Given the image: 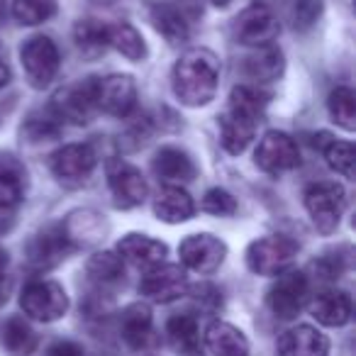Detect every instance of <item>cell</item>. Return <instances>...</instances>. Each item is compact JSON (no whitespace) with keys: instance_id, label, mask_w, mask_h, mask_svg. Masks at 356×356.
I'll use <instances>...</instances> for the list:
<instances>
[{"instance_id":"cell-1","label":"cell","mask_w":356,"mask_h":356,"mask_svg":"<svg viewBox=\"0 0 356 356\" xmlns=\"http://www.w3.org/2000/svg\"><path fill=\"white\" fill-rule=\"evenodd\" d=\"M268 95L254 86H237L229 95V108L220 118V142L227 154H242L252 144L261 122Z\"/></svg>"},{"instance_id":"cell-2","label":"cell","mask_w":356,"mask_h":356,"mask_svg":"<svg viewBox=\"0 0 356 356\" xmlns=\"http://www.w3.org/2000/svg\"><path fill=\"white\" fill-rule=\"evenodd\" d=\"M173 93L188 108H203L218 93L220 61L208 49H191L176 61L171 74Z\"/></svg>"},{"instance_id":"cell-3","label":"cell","mask_w":356,"mask_h":356,"mask_svg":"<svg viewBox=\"0 0 356 356\" xmlns=\"http://www.w3.org/2000/svg\"><path fill=\"white\" fill-rule=\"evenodd\" d=\"M298 257V244L281 234L261 237L249 244L247 249V266L257 276H281L291 268Z\"/></svg>"},{"instance_id":"cell-4","label":"cell","mask_w":356,"mask_h":356,"mask_svg":"<svg viewBox=\"0 0 356 356\" xmlns=\"http://www.w3.org/2000/svg\"><path fill=\"white\" fill-rule=\"evenodd\" d=\"M20 307L30 320L54 322L69 310V296L56 281H32L22 288Z\"/></svg>"},{"instance_id":"cell-5","label":"cell","mask_w":356,"mask_h":356,"mask_svg":"<svg viewBox=\"0 0 356 356\" xmlns=\"http://www.w3.org/2000/svg\"><path fill=\"white\" fill-rule=\"evenodd\" d=\"M346 208L344 188L337 184H315L305 191V210L320 234L337 232Z\"/></svg>"},{"instance_id":"cell-6","label":"cell","mask_w":356,"mask_h":356,"mask_svg":"<svg viewBox=\"0 0 356 356\" xmlns=\"http://www.w3.org/2000/svg\"><path fill=\"white\" fill-rule=\"evenodd\" d=\"M20 61H22V69H25L27 81H30L32 88H47V86L56 79L59 66H61L59 49H56L54 42L44 35L32 37V40H27L25 44H22Z\"/></svg>"},{"instance_id":"cell-7","label":"cell","mask_w":356,"mask_h":356,"mask_svg":"<svg viewBox=\"0 0 356 356\" xmlns=\"http://www.w3.org/2000/svg\"><path fill=\"white\" fill-rule=\"evenodd\" d=\"M307 276L302 271H283L273 288L268 291V310L278 320H296L307 305Z\"/></svg>"},{"instance_id":"cell-8","label":"cell","mask_w":356,"mask_h":356,"mask_svg":"<svg viewBox=\"0 0 356 356\" xmlns=\"http://www.w3.org/2000/svg\"><path fill=\"white\" fill-rule=\"evenodd\" d=\"M71 252H74V242H71V234L66 232V227L51 225L32 237L30 247H27V261L37 271H47V268H54L56 264L64 261Z\"/></svg>"},{"instance_id":"cell-9","label":"cell","mask_w":356,"mask_h":356,"mask_svg":"<svg viewBox=\"0 0 356 356\" xmlns=\"http://www.w3.org/2000/svg\"><path fill=\"white\" fill-rule=\"evenodd\" d=\"M254 161L264 173L281 176L300 163V149L286 132H266L259 142Z\"/></svg>"},{"instance_id":"cell-10","label":"cell","mask_w":356,"mask_h":356,"mask_svg":"<svg viewBox=\"0 0 356 356\" xmlns=\"http://www.w3.org/2000/svg\"><path fill=\"white\" fill-rule=\"evenodd\" d=\"M278 32L281 25L264 3H252L249 8H244L234 22V35L247 47H271Z\"/></svg>"},{"instance_id":"cell-11","label":"cell","mask_w":356,"mask_h":356,"mask_svg":"<svg viewBox=\"0 0 356 356\" xmlns=\"http://www.w3.org/2000/svg\"><path fill=\"white\" fill-rule=\"evenodd\" d=\"M181 261L186 268L195 273H213L222 266L225 257H227V247L222 239L213 237V234H191L188 239L181 242L178 247Z\"/></svg>"},{"instance_id":"cell-12","label":"cell","mask_w":356,"mask_h":356,"mask_svg":"<svg viewBox=\"0 0 356 356\" xmlns=\"http://www.w3.org/2000/svg\"><path fill=\"white\" fill-rule=\"evenodd\" d=\"M95 105L105 115L113 118H127L137 105V86L132 76L115 74L108 79H98L95 86Z\"/></svg>"},{"instance_id":"cell-13","label":"cell","mask_w":356,"mask_h":356,"mask_svg":"<svg viewBox=\"0 0 356 356\" xmlns=\"http://www.w3.org/2000/svg\"><path fill=\"white\" fill-rule=\"evenodd\" d=\"M95 86L98 79H86L79 83H71L56 95L54 110L61 120H71L74 124H86L98 113L95 105Z\"/></svg>"},{"instance_id":"cell-14","label":"cell","mask_w":356,"mask_h":356,"mask_svg":"<svg viewBox=\"0 0 356 356\" xmlns=\"http://www.w3.org/2000/svg\"><path fill=\"white\" fill-rule=\"evenodd\" d=\"M188 291V278L181 266H171V264H159V266L149 268V273L139 283V293L154 302H173Z\"/></svg>"},{"instance_id":"cell-15","label":"cell","mask_w":356,"mask_h":356,"mask_svg":"<svg viewBox=\"0 0 356 356\" xmlns=\"http://www.w3.org/2000/svg\"><path fill=\"white\" fill-rule=\"evenodd\" d=\"M108 178L113 198L120 208H137V205L144 203V198H147V181H144L142 171L134 168L132 163H113Z\"/></svg>"},{"instance_id":"cell-16","label":"cell","mask_w":356,"mask_h":356,"mask_svg":"<svg viewBox=\"0 0 356 356\" xmlns=\"http://www.w3.org/2000/svg\"><path fill=\"white\" fill-rule=\"evenodd\" d=\"M98 156L90 144H66L51 156V171L61 181H83L93 173Z\"/></svg>"},{"instance_id":"cell-17","label":"cell","mask_w":356,"mask_h":356,"mask_svg":"<svg viewBox=\"0 0 356 356\" xmlns=\"http://www.w3.org/2000/svg\"><path fill=\"white\" fill-rule=\"evenodd\" d=\"M278 356H330V339L310 325H298L278 339Z\"/></svg>"},{"instance_id":"cell-18","label":"cell","mask_w":356,"mask_h":356,"mask_svg":"<svg viewBox=\"0 0 356 356\" xmlns=\"http://www.w3.org/2000/svg\"><path fill=\"white\" fill-rule=\"evenodd\" d=\"M166 254H168L166 244L159 242V239L147 237V234H127V237H122L118 242V257L139 268L159 266Z\"/></svg>"},{"instance_id":"cell-19","label":"cell","mask_w":356,"mask_h":356,"mask_svg":"<svg viewBox=\"0 0 356 356\" xmlns=\"http://www.w3.org/2000/svg\"><path fill=\"white\" fill-rule=\"evenodd\" d=\"M156 32L168 42V44H181L191 37V20L186 17L184 8H178L171 0H161L154 3L149 10Z\"/></svg>"},{"instance_id":"cell-20","label":"cell","mask_w":356,"mask_h":356,"mask_svg":"<svg viewBox=\"0 0 356 356\" xmlns=\"http://www.w3.org/2000/svg\"><path fill=\"white\" fill-rule=\"evenodd\" d=\"M310 312L325 327H344L351 320V298L344 291H322L312 298Z\"/></svg>"},{"instance_id":"cell-21","label":"cell","mask_w":356,"mask_h":356,"mask_svg":"<svg viewBox=\"0 0 356 356\" xmlns=\"http://www.w3.org/2000/svg\"><path fill=\"white\" fill-rule=\"evenodd\" d=\"M152 327H154V317L149 305L144 302H132L122 310L120 317V334L127 341L132 349H144L152 339Z\"/></svg>"},{"instance_id":"cell-22","label":"cell","mask_w":356,"mask_h":356,"mask_svg":"<svg viewBox=\"0 0 356 356\" xmlns=\"http://www.w3.org/2000/svg\"><path fill=\"white\" fill-rule=\"evenodd\" d=\"M154 173L163 184H188L195 176V163L186 152L176 147H163L154 156Z\"/></svg>"},{"instance_id":"cell-23","label":"cell","mask_w":356,"mask_h":356,"mask_svg":"<svg viewBox=\"0 0 356 356\" xmlns=\"http://www.w3.org/2000/svg\"><path fill=\"white\" fill-rule=\"evenodd\" d=\"M205 346L213 356H249V339L229 322H213L205 332Z\"/></svg>"},{"instance_id":"cell-24","label":"cell","mask_w":356,"mask_h":356,"mask_svg":"<svg viewBox=\"0 0 356 356\" xmlns=\"http://www.w3.org/2000/svg\"><path fill=\"white\" fill-rule=\"evenodd\" d=\"M195 213V203L186 191H181L178 186H166V188L159 191L156 200H154V215H156L161 222L178 225L191 220Z\"/></svg>"},{"instance_id":"cell-25","label":"cell","mask_w":356,"mask_h":356,"mask_svg":"<svg viewBox=\"0 0 356 356\" xmlns=\"http://www.w3.org/2000/svg\"><path fill=\"white\" fill-rule=\"evenodd\" d=\"M166 339L171 349L181 356L200 354V330L193 315H173L166 322Z\"/></svg>"},{"instance_id":"cell-26","label":"cell","mask_w":356,"mask_h":356,"mask_svg":"<svg viewBox=\"0 0 356 356\" xmlns=\"http://www.w3.org/2000/svg\"><path fill=\"white\" fill-rule=\"evenodd\" d=\"M0 344L13 356H27L35 351L37 334L25 317H8L0 322Z\"/></svg>"},{"instance_id":"cell-27","label":"cell","mask_w":356,"mask_h":356,"mask_svg":"<svg viewBox=\"0 0 356 356\" xmlns=\"http://www.w3.org/2000/svg\"><path fill=\"white\" fill-rule=\"evenodd\" d=\"M108 47L118 49L120 54L129 61H142L144 56H147V44H144L142 35H139L137 27H132L129 22L108 25Z\"/></svg>"},{"instance_id":"cell-28","label":"cell","mask_w":356,"mask_h":356,"mask_svg":"<svg viewBox=\"0 0 356 356\" xmlns=\"http://www.w3.org/2000/svg\"><path fill=\"white\" fill-rule=\"evenodd\" d=\"M244 71L252 81H276L283 74V54L273 47H259L257 54L247 56Z\"/></svg>"},{"instance_id":"cell-29","label":"cell","mask_w":356,"mask_h":356,"mask_svg":"<svg viewBox=\"0 0 356 356\" xmlns=\"http://www.w3.org/2000/svg\"><path fill=\"white\" fill-rule=\"evenodd\" d=\"M327 110H330V118L346 132L356 129V93L351 88L341 86V88L332 90L330 100H327Z\"/></svg>"},{"instance_id":"cell-30","label":"cell","mask_w":356,"mask_h":356,"mask_svg":"<svg viewBox=\"0 0 356 356\" xmlns=\"http://www.w3.org/2000/svg\"><path fill=\"white\" fill-rule=\"evenodd\" d=\"M56 13V0H13V17L20 25L35 27L51 20Z\"/></svg>"},{"instance_id":"cell-31","label":"cell","mask_w":356,"mask_h":356,"mask_svg":"<svg viewBox=\"0 0 356 356\" xmlns=\"http://www.w3.org/2000/svg\"><path fill=\"white\" fill-rule=\"evenodd\" d=\"M25 198V181L15 163L0 161V210L15 208Z\"/></svg>"},{"instance_id":"cell-32","label":"cell","mask_w":356,"mask_h":356,"mask_svg":"<svg viewBox=\"0 0 356 356\" xmlns=\"http://www.w3.org/2000/svg\"><path fill=\"white\" fill-rule=\"evenodd\" d=\"M322 154H325L330 168H334L339 176L354 181V163H356V149L351 142H337V139H330V142H322Z\"/></svg>"},{"instance_id":"cell-33","label":"cell","mask_w":356,"mask_h":356,"mask_svg":"<svg viewBox=\"0 0 356 356\" xmlns=\"http://www.w3.org/2000/svg\"><path fill=\"white\" fill-rule=\"evenodd\" d=\"M76 44L81 47V51L86 54H100L108 47V25L98 20H81L74 30Z\"/></svg>"},{"instance_id":"cell-34","label":"cell","mask_w":356,"mask_h":356,"mask_svg":"<svg viewBox=\"0 0 356 356\" xmlns=\"http://www.w3.org/2000/svg\"><path fill=\"white\" fill-rule=\"evenodd\" d=\"M124 273L122 259L118 254H95L88 261V276L93 278L95 283H103V286H110V283H118Z\"/></svg>"},{"instance_id":"cell-35","label":"cell","mask_w":356,"mask_h":356,"mask_svg":"<svg viewBox=\"0 0 356 356\" xmlns=\"http://www.w3.org/2000/svg\"><path fill=\"white\" fill-rule=\"evenodd\" d=\"M203 210L210 215H218V218H225V215H234L237 213V200L222 188H213L205 193L203 198Z\"/></svg>"},{"instance_id":"cell-36","label":"cell","mask_w":356,"mask_h":356,"mask_svg":"<svg viewBox=\"0 0 356 356\" xmlns=\"http://www.w3.org/2000/svg\"><path fill=\"white\" fill-rule=\"evenodd\" d=\"M320 0H300V6H298V22H302V25H312L315 22V17L320 15Z\"/></svg>"},{"instance_id":"cell-37","label":"cell","mask_w":356,"mask_h":356,"mask_svg":"<svg viewBox=\"0 0 356 356\" xmlns=\"http://www.w3.org/2000/svg\"><path fill=\"white\" fill-rule=\"evenodd\" d=\"M49 356H86V351L76 341H56L51 344Z\"/></svg>"},{"instance_id":"cell-38","label":"cell","mask_w":356,"mask_h":356,"mask_svg":"<svg viewBox=\"0 0 356 356\" xmlns=\"http://www.w3.org/2000/svg\"><path fill=\"white\" fill-rule=\"evenodd\" d=\"M8 264H10V259H8V252L3 247H0V281H3V276H6Z\"/></svg>"},{"instance_id":"cell-39","label":"cell","mask_w":356,"mask_h":356,"mask_svg":"<svg viewBox=\"0 0 356 356\" xmlns=\"http://www.w3.org/2000/svg\"><path fill=\"white\" fill-rule=\"evenodd\" d=\"M8 81H10V69H8V66L0 61V88H6Z\"/></svg>"},{"instance_id":"cell-40","label":"cell","mask_w":356,"mask_h":356,"mask_svg":"<svg viewBox=\"0 0 356 356\" xmlns=\"http://www.w3.org/2000/svg\"><path fill=\"white\" fill-rule=\"evenodd\" d=\"M210 3H213V6H218V8H225L229 3V0H210Z\"/></svg>"},{"instance_id":"cell-41","label":"cell","mask_w":356,"mask_h":356,"mask_svg":"<svg viewBox=\"0 0 356 356\" xmlns=\"http://www.w3.org/2000/svg\"><path fill=\"white\" fill-rule=\"evenodd\" d=\"M103 3H108V0H103Z\"/></svg>"}]
</instances>
